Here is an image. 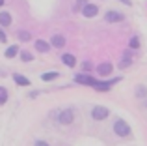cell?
I'll use <instances>...</instances> for the list:
<instances>
[{"label":"cell","mask_w":147,"mask_h":146,"mask_svg":"<svg viewBox=\"0 0 147 146\" xmlns=\"http://www.w3.org/2000/svg\"><path fill=\"white\" fill-rule=\"evenodd\" d=\"M13 81H15V83L19 84V86H28V84H30V81L26 79V77L19 75V73H15V75H13Z\"/></svg>","instance_id":"30bf717a"},{"label":"cell","mask_w":147,"mask_h":146,"mask_svg":"<svg viewBox=\"0 0 147 146\" xmlns=\"http://www.w3.org/2000/svg\"><path fill=\"white\" fill-rule=\"evenodd\" d=\"M129 45H130L132 49H138V47H140V40H138V38H130Z\"/></svg>","instance_id":"e0dca14e"},{"label":"cell","mask_w":147,"mask_h":146,"mask_svg":"<svg viewBox=\"0 0 147 146\" xmlns=\"http://www.w3.org/2000/svg\"><path fill=\"white\" fill-rule=\"evenodd\" d=\"M36 144H37V146H47V143H45V141H37Z\"/></svg>","instance_id":"d4e9b609"},{"label":"cell","mask_w":147,"mask_h":146,"mask_svg":"<svg viewBox=\"0 0 147 146\" xmlns=\"http://www.w3.org/2000/svg\"><path fill=\"white\" fill-rule=\"evenodd\" d=\"M84 6H86V2H84V0H78V2H76V8H75V10H82Z\"/></svg>","instance_id":"44dd1931"},{"label":"cell","mask_w":147,"mask_h":146,"mask_svg":"<svg viewBox=\"0 0 147 146\" xmlns=\"http://www.w3.org/2000/svg\"><path fill=\"white\" fill-rule=\"evenodd\" d=\"M97 71H99V75H100V77H106V75H110V73H112V64H108V62L100 64V66L97 68Z\"/></svg>","instance_id":"52a82bcc"},{"label":"cell","mask_w":147,"mask_h":146,"mask_svg":"<svg viewBox=\"0 0 147 146\" xmlns=\"http://www.w3.org/2000/svg\"><path fill=\"white\" fill-rule=\"evenodd\" d=\"M6 40H7V38H6V34H4V30L0 28V41H6Z\"/></svg>","instance_id":"603a6c76"},{"label":"cell","mask_w":147,"mask_h":146,"mask_svg":"<svg viewBox=\"0 0 147 146\" xmlns=\"http://www.w3.org/2000/svg\"><path fill=\"white\" fill-rule=\"evenodd\" d=\"M129 66H130V60H129V58H125L121 64H119V68H121V70H127Z\"/></svg>","instance_id":"ffe728a7"},{"label":"cell","mask_w":147,"mask_h":146,"mask_svg":"<svg viewBox=\"0 0 147 146\" xmlns=\"http://www.w3.org/2000/svg\"><path fill=\"white\" fill-rule=\"evenodd\" d=\"M50 43H52V47H56V49H61V47L65 45V38H63V36H60V34H56V36H52Z\"/></svg>","instance_id":"8992f818"},{"label":"cell","mask_w":147,"mask_h":146,"mask_svg":"<svg viewBox=\"0 0 147 146\" xmlns=\"http://www.w3.org/2000/svg\"><path fill=\"white\" fill-rule=\"evenodd\" d=\"M82 68H84V71H90V70H91V64H90V62H84Z\"/></svg>","instance_id":"7402d4cb"},{"label":"cell","mask_w":147,"mask_h":146,"mask_svg":"<svg viewBox=\"0 0 147 146\" xmlns=\"http://www.w3.org/2000/svg\"><path fill=\"white\" fill-rule=\"evenodd\" d=\"M2 4H4V0H0V6H2Z\"/></svg>","instance_id":"484cf974"},{"label":"cell","mask_w":147,"mask_h":146,"mask_svg":"<svg viewBox=\"0 0 147 146\" xmlns=\"http://www.w3.org/2000/svg\"><path fill=\"white\" fill-rule=\"evenodd\" d=\"M36 49L37 51H41V53H49V43L47 41H43V40H39V41H36Z\"/></svg>","instance_id":"7c38bea8"},{"label":"cell","mask_w":147,"mask_h":146,"mask_svg":"<svg viewBox=\"0 0 147 146\" xmlns=\"http://www.w3.org/2000/svg\"><path fill=\"white\" fill-rule=\"evenodd\" d=\"M136 96L138 98H147V88L145 86H138L136 88Z\"/></svg>","instance_id":"2e32d148"},{"label":"cell","mask_w":147,"mask_h":146,"mask_svg":"<svg viewBox=\"0 0 147 146\" xmlns=\"http://www.w3.org/2000/svg\"><path fill=\"white\" fill-rule=\"evenodd\" d=\"M108 114H110V111L106 107H93V111H91V116L95 120H104V118H108Z\"/></svg>","instance_id":"7a4b0ae2"},{"label":"cell","mask_w":147,"mask_h":146,"mask_svg":"<svg viewBox=\"0 0 147 146\" xmlns=\"http://www.w3.org/2000/svg\"><path fill=\"white\" fill-rule=\"evenodd\" d=\"M73 118H75V114H73V111H71V109L61 111V113H60V122H61V124H71Z\"/></svg>","instance_id":"5b68a950"},{"label":"cell","mask_w":147,"mask_h":146,"mask_svg":"<svg viewBox=\"0 0 147 146\" xmlns=\"http://www.w3.org/2000/svg\"><path fill=\"white\" fill-rule=\"evenodd\" d=\"M11 25V15L6 11H0V26H9Z\"/></svg>","instance_id":"9c48e42d"},{"label":"cell","mask_w":147,"mask_h":146,"mask_svg":"<svg viewBox=\"0 0 147 146\" xmlns=\"http://www.w3.org/2000/svg\"><path fill=\"white\" fill-rule=\"evenodd\" d=\"M75 81H76L78 84H86V86H93V84L97 83V81H95L93 77L86 75V73H82V75H76V77H75Z\"/></svg>","instance_id":"3957f363"},{"label":"cell","mask_w":147,"mask_h":146,"mask_svg":"<svg viewBox=\"0 0 147 146\" xmlns=\"http://www.w3.org/2000/svg\"><path fill=\"white\" fill-rule=\"evenodd\" d=\"M6 101H7V90L4 86H0V105H4Z\"/></svg>","instance_id":"9a60e30c"},{"label":"cell","mask_w":147,"mask_h":146,"mask_svg":"<svg viewBox=\"0 0 147 146\" xmlns=\"http://www.w3.org/2000/svg\"><path fill=\"white\" fill-rule=\"evenodd\" d=\"M106 21H108V23L123 21V15H121V13H117V11H108V13H106Z\"/></svg>","instance_id":"ba28073f"},{"label":"cell","mask_w":147,"mask_h":146,"mask_svg":"<svg viewBox=\"0 0 147 146\" xmlns=\"http://www.w3.org/2000/svg\"><path fill=\"white\" fill-rule=\"evenodd\" d=\"M41 79H43V81H54V79H58V71H50V73H43V75H41Z\"/></svg>","instance_id":"5bb4252c"},{"label":"cell","mask_w":147,"mask_h":146,"mask_svg":"<svg viewBox=\"0 0 147 146\" xmlns=\"http://www.w3.org/2000/svg\"><path fill=\"white\" fill-rule=\"evenodd\" d=\"M19 40H21V41H28L30 40V34L24 32V30H21V32H19Z\"/></svg>","instance_id":"ac0fdd59"},{"label":"cell","mask_w":147,"mask_h":146,"mask_svg":"<svg viewBox=\"0 0 147 146\" xmlns=\"http://www.w3.org/2000/svg\"><path fill=\"white\" fill-rule=\"evenodd\" d=\"M114 131L117 133L119 137H129L130 135V126L127 124L125 120H115L114 122Z\"/></svg>","instance_id":"6da1fadb"},{"label":"cell","mask_w":147,"mask_h":146,"mask_svg":"<svg viewBox=\"0 0 147 146\" xmlns=\"http://www.w3.org/2000/svg\"><path fill=\"white\" fill-rule=\"evenodd\" d=\"M61 60H63V64H65V66H69V68H73L76 64V60H75V56H73V55H63V56H61Z\"/></svg>","instance_id":"8fae6325"},{"label":"cell","mask_w":147,"mask_h":146,"mask_svg":"<svg viewBox=\"0 0 147 146\" xmlns=\"http://www.w3.org/2000/svg\"><path fill=\"white\" fill-rule=\"evenodd\" d=\"M17 53H19V47H17V45H11V47L6 49V58H13Z\"/></svg>","instance_id":"4fadbf2b"},{"label":"cell","mask_w":147,"mask_h":146,"mask_svg":"<svg viewBox=\"0 0 147 146\" xmlns=\"http://www.w3.org/2000/svg\"><path fill=\"white\" fill-rule=\"evenodd\" d=\"M97 13H99V8L95 6V4H86V6L82 8V15L84 17H95Z\"/></svg>","instance_id":"277c9868"},{"label":"cell","mask_w":147,"mask_h":146,"mask_svg":"<svg viewBox=\"0 0 147 146\" xmlns=\"http://www.w3.org/2000/svg\"><path fill=\"white\" fill-rule=\"evenodd\" d=\"M119 2H123L125 6H132V2H130V0H119Z\"/></svg>","instance_id":"cb8c5ba5"},{"label":"cell","mask_w":147,"mask_h":146,"mask_svg":"<svg viewBox=\"0 0 147 146\" xmlns=\"http://www.w3.org/2000/svg\"><path fill=\"white\" fill-rule=\"evenodd\" d=\"M21 58H22V60H24V62H30V60H32V58H34V56H32V55H30V53H26V51H24V53H21Z\"/></svg>","instance_id":"d6986e66"}]
</instances>
